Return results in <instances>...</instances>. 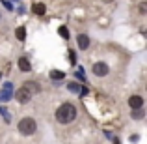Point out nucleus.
<instances>
[{"instance_id": "nucleus-12", "label": "nucleus", "mask_w": 147, "mask_h": 144, "mask_svg": "<svg viewBox=\"0 0 147 144\" xmlns=\"http://www.w3.org/2000/svg\"><path fill=\"white\" fill-rule=\"evenodd\" d=\"M63 77H65V73L60 71V69H52V71H50V79L52 81H61Z\"/></svg>"}, {"instance_id": "nucleus-6", "label": "nucleus", "mask_w": 147, "mask_h": 144, "mask_svg": "<svg viewBox=\"0 0 147 144\" xmlns=\"http://www.w3.org/2000/svg\"><path fill=\"white\" fill-rule=\"evenodd\" d=\"M76 45H78L80 51H86L90 47V38H88V34H78V36H76Z\"/></svg>"}, {"instance_id": "nucleus-19", "label": "nucleus", "mask_w": 147, "mask_h": 144, "mask_svg": "<svg viewBox=\"0 0 147 144\" xmlns=\"http://www.w3.org/2000/svg\"><path fill=\"white\" fill-rule=\"evenodd\" d=\"M104 2H112V0H104Z\"/></svg>"}, {"instance_id": "nucleus-3", "label": "nucleus", "mask_w": 147, "mask_h": 144, "mask_svg": "<svg viewBox=\"0 0 147 144\" xmlns=\"http://www.w3.org/2000/svg\"><path fill=\"white\" fill-rule=\"evenodd\" d=\"M91 73H93L95 77H106L108 73H110V68H108L106 62H95L93 68H91Z\"/></svg>"}, {"instance_id": "nucleus-20", "label": "nucleus", "mask_w": 147, "mask_h": 144, "mask_svg": "<svg viewBox=\"0 0 147 144\" xmlns=\"http://www.w3.org/2000/svg\"><path fill=\"white\" fill-rule=\"evenodd\" d=\"M0 21H2V13H0Z\"/></svg>"}, {"instance_id": "nucleus-2", "label": "nucleus", "mask_w": 147, "mask_h": 144, "mask_svg": "<svg viewBox=\"0 0 147 144\" xmlns=\"http://www.w3.org/2000/svg\"><path fill=\"white\" fill-rule=\"evenodd\" d=\"M17 131L22 135V137H32V135L37 131V122L32 118V116H24V118L19 120Z\"/></svg>"}, {"instance_id": "nucleus-14", "label": "nucleus", "mask_w": 147, "mask_h": 144, "mask_svg": "<svg viewBox=\"0 0 147 144\" xmlns=\"http://www.w3.org/2000/svg\"><path fill=\"white\" fill-rule=\"evenodd\" d=\"M144 114H145V111H144V109L132 111V120H142V118H144Z\"/></svg>"}, {"instance_id": "nucleus-4", "label": "nucleus", "mask_w": 147, "mask_h": 144, "mask_svg": "<svg viewBox=\"0 0 147 144\" xmlns=\"http://www.w3.org/2000/svg\"><path fill=\"white\" fill-rule=\"evenodd\" d=\"M15 99H17L21 105H26V103H30V99H32V94H30L26 88H22V86H21L17 92H15Z\"/></svg>"}, {"instance_id": "nucleus-9", "label": "nucleus", "mask_w": 147, "mask_h": 144, "mask_svg": "<svg viewBox=\"0 0 147 144\" xmlns=\"http://www.w3.org/2000/svg\"><path fill=\"white\" fill-rule=\"evenodd\" d=\"M45 10H47V8H45V4H41V2H37V4L32 6V11L36 15H45Z\"/></svg>"}, {"instance_id": "nucleus-16", "label": "nucleus", "mask_w": 147, "mask_h": 144, "mask_svg": "<svg viewBox=\"0 0 147 144\" xmlns=\"http://www.w3.org/2000/svg\"><path fill=\"white\" fill-rule=\"evenodd\" d=\"M0 114H2V116H4V120H6V122H7V124H9V122H11V116H9V112H7V111H6V109H0Z\"/></svg>"}, {"instance_id": "nucleus-8", "label": "nucleus", "mask_w": 147, "mask_h": 144, "mask_svg": "<svg viewBox=\"0 0 147 144\" xmlns=\"http://www.w3.org/2000/svg\"><path fill=\"white\" fill-rule=\"evenodd\" d=\"M22 88H26V90H28L30 94H37V92L41 90V88H39V84H37V83H34V81H26V83L22 84Z\"/></svg>"}, {"instance_id": "nucleus-17", "label": "nucleus", "mask_w": 147, "mask_h": 144, "mask_svg": "<svg viewBox=\"0 0 147 144\" xmlns=\"http://www.w3.org/2000/svg\"><path fill=\"white\" fill-rule=\"evenodd\" d=\"M69 62H71V64L76 62V53H75V51H69Z\"/></svg>"}, {"instance_id": "nucleus-15", "label": "nucleus", "mask_w": 147, "mask_h": 144, "mask_svg": "<svg viewBox=\"0 0 147 144\" xmlns=\"http://www.w3.org/2000/svg\"><path fill=\"white\" fill-rule=\"evenodd\" d=\"M58 32H60V36L63 38V40H67V38H69V32H67V28H65V26H60V28H58Z\"/></svg>"}, {"instance_id": "nucleus-7", "label": "nucleus", "mask_w": 147, "mask_h": 144, "mask_svg": "<svg viewBox=\"0 0 147 144\" xmlns=\"http://www.w3.org/2000/svg\"><path fill=\"white\" fill-rule=\"evenodd\" d=\"M17 66H19V69H21L22 73H28L30 69H32V64H30V60L26 56H21V58H19V60H17Z\"/></svg>"}, {"instance_id": "nucleus-10", "label": "nucleus", "mask_w": 147, "mask_h": 144, "mask_svg": "<svg viewBox=\"0 0 147 144\" xmlns=\"http://www.w3.org/2000/svg\"><path fill=\"white\" fill-rule=\"evenodd\" d=\"M11 88H13V84L6 83V84H4V92H2L0 97H2V99H9V97H11Z\"/></svg>"}, {"instance_id": "nucleus-1", "label": "nucleus", "mask_w": 147, "mask_h": 144, "mask_svg": "<svg viewBox=\"0 0 147 144\" xmlns=\"http://www.w3.org/2000/svg\"><path fill=\"white\" fill-rule=\"evenodd\" d=\"M76 114H78V111H76V105L71 103V101H65V103H61L60 107L56 109V112H54V118H56L58 124H61V126H67V124H73L76 120Z\"/></svg>"}, {"instance_id": "nucleus-13", "label": "nucleus", "mask_w": 147, "mask_h": 144, "mask_svg": "<svg viewBox=\"0 0 147 144\" xmlns=\"http://www.w3.org/2000/svg\"><path fill=\"white\" fill-rule=\"evenodd\" d=\"M15 36H17L19 41H24V38H26V28H24V26H19L17 32H15Z\"/></svg>"}, {"instance_id": "nucleus-18", "label": "nucleus", "mask_w": 147, "mask_h": 144, "mask_svg": "<svg viewBox=\"0 0 147 144\" xmlns=\"http://www.w3.org/2000/svg\"><path fill=\"white\" fill-rule=\"evenodd\" d=\"M140 13L145 15V4H142V6H140Z\"/></svg>"}, {"instance_id": "nucleus-11", "label": "nucleus", "mask_w": 147, "mask_h": 144, "mask_svg": "<svg viewBox=\"0 0 147 144\" xmlns=\"http://www.w3.org/2000/svg\"><path fill=\"white\" fill-rule=\"evenodd\" d=\"M67 90L71 92V94H80V90H82V88H80V84H78V83L71 81V83L67 84Z\"/></svg>"}, {"instance_id": "nucleus-5", "label": "nucleus", "mask_w": 147, "mask_h": 144, "mask_svg": "<svg viewBox=\"0 0 147 144\" xmlns=\"http://www.w3.org/2000/svg\"><path fill=\"white\" fill-rule=\"evenodd\" d=\"M129 107H130V111L144 109V97H142V96H130L129 97Z\"/></svg>"}]
</instances>
